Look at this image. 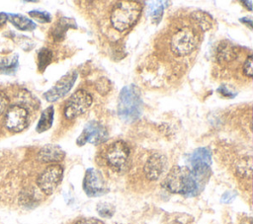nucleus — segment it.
I'll list each match as a JSON object with an SVG mask.
<instances>
[{
  "mask_svg": "<svg viewBox=\"0 0 253 224\" xmlns=\"http://www.w3.org/2000/svg\"><path fill=\"white\" fill-rule=\"evenodd\" d=\"M162 185L168 191L188 197L197 195L204 186L185 166H174L167 174Z\"/></svg>",
  "mask_w": 253,
  "mask_h": 224,
  "instance_id": "f257e3e1",
  "label": "nucleus"
},
{
  "mask_svg": "<svg viewBox=\"0 0 253 224\" xmlns=\"http://www.w3.org/2000/svg\"><path fill=\"white\" fill-rule=\"evenodd\" d=\"M166 2L164 1H153L149 5V15L152 18V20L156 23H158L163 15L164 7Z\"/></svg>",
  "mask_w": 253,
  "mask_h": 224,
  "instance_id": "4be33fe9",
  "label": "nucleus"
},
{
  "mask_svg": "<svg viewBox=\"0 0 253 224\" xmlns=\"http://www.w3.org/2000/svg\"><path fill=\"white\" fill-rule=\"evenodd\" d=\"M242 3L244 4V6H246V7H247V9H248L249 11H251V10H252V6H251L252 2H251V1H242Z\"/></svg>",
  "mask_w": 253,
  "mask_h": 224,
  "instance_id": "f704fd0d",
  "label": "nucleus"
},
{
  "mask_svg": "<svg viewBox=\"0 0 253 224\" xmlns=\"http://www.w3.org/2000/svg\"><path fill=\"white\" fill-rule=\"evenodd\" d=\"M77 79L76 71H69L64 76H62L53 87H51L48 91L43 94V98L47 102H55L58 99L65 96L73 87L75 81Z\"/></svg>",
  "mask_w": 253,
  "mask_h": 224,
  "instance_id": "f8f14e48",
  "label": "nucleus"
},
{
  "mask_svg": "<svg viewBox=\"0 0 253 224\" xmlns=\"http://www.w3.org/2000/svg\"><path fill=\"white\" fill-rule=\"evenodd\" d=\"M239 21L245 25H247L249 27V29H252V20L250 18H247V17H243V18H240Z\"/></svg>",
  "mask_w": 253,
  "mask_h": 224,
  "instance_id": "2f4dec72",
  "label": "nucleus"
},
{
  "mask_svg": "<svg viewBox=\"0 0 253 224\" xmlns=\"http://www.w3.org/2000/svg\"><path fill=\"white\" fill-rule=\"evenodd\" d=\"M142 112V100L139 89L133 85L125 86L119 96L118 113L126 122L136 120Z\"/></svg>",
  "mask_w": 253,
  "mask_h": 224,
  "instance_id": "7ed1b4c3",
  "label": "nucleus"
},
{
  "mask_svg": "<svg viewBox=\"0 0 253 224\" xmlns=\"http://www.w3.org/2000/svg\"><path fill=\"white\" fill-rule=\"evenodd\" d=\"M83 189L85 193L91 197L100 196L109 191V187L102 174L94 168L86 170L83 180Z\"/></svg>",
  "mask_w": 253,
  "mask_h": 224,
  "instance_id": "1a4fd4ad",
  "label": "nucleus"
},
{
  "mask_svg": "<svg viewBox=\"0 0 253 224\" xmlns=\"http://www.w3.org/2000/svg\"><path fill=\"white\" fill-rule=\"evenodd\" d=\"M18 54L0 57V73L11 75L14 74L19 66Z\"/></svg>",
  "mask_w": 253,
  "mask_h": 224,
  "instance_id": "a211bd4d",
  "label": "nucleus"
},
{
  "mask_svg": "<svg viewBox=\"0 0 253 224\" xmlns=\"http://www.w3.org/2000/svg\"><path fill=\"white\" fill-rule=\"evenodd\" d=\"M92 96L83 89L75 91L66 101L64 106V116L67 119H74L83 114L92 105Z\"/></svg>",
  "mask_w": 253,
  "mask_h": 224,
  "instance_id": "0eeeda50",
  "label": "nucleus"
},
{
  "mask_svg": "<svg viewBox=\"0 0 253 224\" xmlns=\"http://www.w3.org/2000/svg\"><path fill=\"white\" fill-rule=\"evenodd\" d=\"M237 172L241 177H251V172H252V165H251V158L244 159L242 160L238 167H237Z\"/></svg>",
  "mask_w": 253,
  "mask_h": 224,
  "instance_id": "b1692460",
  "label": "nucleus"
},
{
  "mask_svg": "<svg viewBox=\"0 0 253 224\" xmlns=\"http://www.w3.org/2000/svg\"><path fill=\"white\" fill-rule=\"evenodd\" d=\"M108 137L109 134L106 127L100 122L92 120L85 125L82 133L76 140V144L78 146H83L84 144L89 142L98 145L105 142Z\"/></svg>",
  "mask_w": 253,
  "mask_h": 224,
  "instance_id": "9d476101",
  "label": "nucleus"
},
{
  "mask_svg": "<svg viewBox=\"0 0 253 224\" xmlns=\"http://www.w3.org/2000/svg\"><path fill=\"white\" fill-rule=\"evenodd\" d=\"M7 19H8V16H7V14H5V13H0V27H2V26H4L5 25V23H6V21H7Z\"/></svg>",
  "mask_w": 253,
  "mask_h": 224,
  "instance_id": "473e14b6",
  "label": "nucleus"
},
{
  "mask_svg": "<svg viewBox=\"0 0 253 224\" xmlns=\"http://www.w3.org/2000/svg\"><path fill=\"white\" fill-rule=\"evenodd\" d=\"M240 224H252V219L250 217H245L244 219H242Z\"/></svg>",
  "mask_w": 253,
  "mask_h": 224,
  "instance_id": "72a5a7b5",
  "label": "nucleus"
},
{
  "mask_svg": "<svg viewBox=\"0 0 253 224\" xmlns=\"http://www.w3.org/2000/svg\"><path fill=\"white\" fill-rule=\"evenodd\" d=\"M10 22L21 31H33L36 29L37 25L31 19L27 18L26 16L19 15V14H10L7 15Z\"/></svg>",
  "mask_w": 253,
  "mask_h": 224,
  "instance_id": "f3484780",
  "label": "nucleus"
},
{
  "mask_svg": "<svg viewBox=\"0 0 253 224\" xmlns=\"http://www.w3.org/2000/svg\"><path fill=\"white\" fill-rule=\"evenodd\" d=\"M65 152L58 145L47 144L41 148L38 153V159L42 163H57L63 160Z\"/></svg>",
  "mask_w": 253,
  "mask_h": 224,
  "instance_id": "4468645a",
  "label": "nucleus"
},
{
  "mask_svg": "<svg viewBox=\"0 0 253 224\" xmlns=\"http://www.w3.org/2000/svg\"><path fill=\"white\" fill-rule=\"evenodd\" d=\"M53 114H54V109L52 106L47 107L41 114V117L38 121L36 130L41 133V132H44L47 129H49L52 125V121H53Z\"/></svg>",
  "mask_w": 253,
  "mask_h": 224,
  "instance_id": "6ab92c4d",
  "label": "nucleus"
},
{
  "mask_svg": "<svg viewBox=\"0 0 253 224\" xmlns=\"http://www.w3.org/2000/svg\"><path fill=\"white\" fill-rule=\"evenodd\" d=\"M96 89L101 95H106L111 89V82L106 77H101L96 83Z\"/></svg>",
  "mask_w": 253,
  "mask_h": 224,
  "instance_id": "a878e982",
  "label": "nucleus"
},
{
  "mask_svg": "<svg viewBox=\"0 0 253 224\" xmlns=\"http://www.w3.org/2000/svg\"><path fill=\"white\" fill-rule=\"evenodd\" d=\"M69 29H77V24L74 19L68 17L60 18L51 29V37L54 40H62L65 37L66 32Z\"/></svg>",
  "mask_w": 253,
  "mask_h": 224,
  "instance_id": "2eb2a0df",
  "label": "nucleus"
},
{
  "mask_svg": "<svg viewBox=\"0 0 253 224\" xmlns=\"http://www.w3.org/2000/svg\"><path fill=\"white\" fill-rule=\"evenodd\" d=\"M29 15L33 19H35V20H37V21H39L41 23H48V22L51 21V15L48 12H46V11L33 10V11L29 12Z\"/></svg>",
  "mask_w": 253,
  "mask_h": 224,
  "instance_id": "393cba45",
  "label": "nucleus"
},
{
  "mask_svg": "<svg viewBox=\"0 0 253 224\" xmlns=\"http://www.w3.org/2000/svg\"><path fill=\"white\" fill-rule=\"evenodd\" d=\"M9 106V98L8 96L3 92L0 91V114L3 113Z\"/></svg>",
  "mask_w": 253,
  "mask_h": 224,
  "instance_id": "cd10ccee",
  "label": "nucleus"
},
{
  "mask_svg": "<svg viewBox=\"0 0 253 224\" xmlns=\"http://www.w3.org/2000/svg\"><path fill=\"white\" fill-rule=\"evenodd\" d=\"M252 60H253V57L252 55H248L247 58L245 59V62L243 64V74L245 76H247L248 78H251L252 77Z\"/></svg>",
  "mask_w": 253,
  "mask_h": 224,
  "instance_id": "bb28decb",
  "label": "nucleus"
},
{
  "mask_svg": "<svg viewBox=\"0 0 253 224\" xmlns=\"http://www.w3.org/2000/svg\"><path fill=\"white\" fill-rule=\"evenodd\" d=\"M97 212L104 218H111L115 213V207L108 202H100L97 204Z\"/></svg>",
  "mask_w": 253,
  "mask_h": 224,
  "instance_id": "5701e85b",
  "label": "nucleus"
},
{
  "mask_svg": "<svg viewBox=\"0 0 253 224\" xmlns=\"http://www.w3.org/2000/svg\"><path fill=\"white\" fill-rule=\"evenodd\" d=\"M74 224H104V222L94 217H84L78 219Z\"/></svg>",
  "mask_w": 253,
  "mask_h": 224,
  "instance_id": "c85d7f7f",
  "label": "nucleus"
},
{
  "mask_svg": "<svg viewBox=\"0 0 253 224\" xmlns=\"http://www.w3.org/2000/svg\"><path fill=\"white\" fill-rule=\"evenodd\" d=\"M192 18L194 20V22L197 24V26L203 30V31H207L211 27V22L212 19L211 17L206 13V12H202V11H197V12H193L192 14Z\"/></svg>",
  "mask_w": 253,
  "mask_h": 224,
  "instance_id": "aec40b11",
  "label": "nucleus"
},
{
  "mask_svg": "<svg viewBox=\"0 0 253 224\" xmlns=\"http://www.w3.org/2000/svg\"><path fill=\"white\" fill-rule=\"evenodd\" d=\"M63 177V167L59 164H51L47 166L39 176L37 180L38 187L44 194H51Z\"/></svg>",
  "mask_w": 253,
  "mask_h": 224,
  "instance_id": "6e6552de",
  "label": "nucleus"
},
{
  "mask_svg": "<svg viewBox=\"0 0 253 224\" xmlns=\"http://www.w3.org/2000/svg\"><path fill=\"white\" fill-rule=\"evenodd\" d=\"M217 92L223 96V97H226V98H234L236 96V93H232L230 90L227 89V87L225 85H221L219 86V88L217 89Z\"/></svg>",
  "mask_w": 253,
  "mask_h": 224,
  "instance_id": "7c9ffc66",
  "label": "nucleus"
},
{
  "mask_svg": "<svg viewBox=\"0 0 253 224\" xmlns=\"http://www.w3.org/2000/svg\"><path fill=\"white\" fill-rule=\"evenodd\" d=\"M130 150L128 145L123 140L113 142L105 154V159L108 166L115 172H123L126 170L129 162Z\"/></svg>",
  "mask_w": 253,
  "mask_h": 224,
  "instance_id": "423d86ee",
  "label": "nucleus"
},
{
  "mask_svg": "<svg viewBox=\"0 0 253 224\" xmlns=\"http://www.w3.org/2000/svg\"><path fill=\"white\" fill-rule=\"evenodd\" d=\"M167 166V159L163 154L154 153L146 160L143 172L149 181H156L163 174Z\"/></svg>",
  "mask_w": 253,
  "mask_h": 224,
  "instance_id": "ddd939ff",
  "label": "nucleus"
},
{
  "mask_svg": "<svg viewBox=\"0 0 253 224\" xmlns=\"http://www.w3.org/2000/svg\"><path fill=\"white\" fill-rule=\"evenodd\" d=\"M237 56V49L231 43L225 41L218 45L216 58L219 63H228L233 61Z\"/></svg>",
  "mask_w": 253,
  "mask_h": 224,
  "instance_id": "dca6fc26",
  "label": "nucleus"
},
{
  "mask_svg": "<svg viewBox=\"0 0 253 224\" xmlns=\"http://www.w3.org/2000/svg\"><path fill=\"white\" fill-rule=\"evenodd\" d=\"M236 192L233 191V190H228V191H225L222 196H221V202L223 203H229L231 202L235 197H236Z\"/></svg>",
  "mask_w": 253,
  "mask_h": 224,
  "instance_id": "c756f323",
  "label": "nucleus"
},
{
  "mask_svg": "<svg viewBox=\"0 0 253 224\" xmlns=\"http://www.w3.org/2000/svg\"><path fill=\"white\" fill-rule=\"evenodd\" d=\"M200 43V34L190 26L176 28L170 37V49L176 56H186L193 52Z\"/></svg>",
  "mask_w": 253,
  "mask_h": 224,
  "instance_id": "20e7f679",
  "label": "nucleus"
},
{
  "mask_svg": "<svg viewBox=\"0 0 253 224\" xmlns=\"http://www.w3.org/2000/svg\"><path fill=\"white\" fill-rule=\"evenodd\" d=\"M4 123L10 131L20 132L29 124V112L26 108L14 105L7 109Z\"/></svg>",
  "mask_w": 253,
  "mask_h": 224,
  "instance_id": "9b49d317",
  "label": "nucleus"
},
{
  "mask_svg": "<svg viewBox=\"0 0 253 224\" xmlns=\"http://www.w3.org/2000/svg\"><path fill=\"white\" fill-rule=\"evenodd\" d=\"M189 169L196 179L203 184L209 177L211 165V153L206 147L195 149L188 158Z\"/></svg>",
  "mask_w": 253,
  "mask_h": 224,
  "instance_id": "39448f33",
  "label": "nucleus"
},
{
  "mask_svg": "<svg viewBox=\"0 0 253 224\" xmlns=\"http://www.w3.org/2000/svg\"><path fill=\"white\" fill-rule=\"evenodd\" d=\"M142 12L141 2L120 1L112 8L110 22L118 32H125L130 29L139 19Z\"/></svg>",
  "mask_w": 253,
  "mask_h": 224,
  "instance_id": "f03ea898",
  "label": "nucleus"
},
{
  "mask_svg": "<svg viewBox=\"0 0 253 224\" xmlns=\"http://www.w3.org/2000/svg\"><path fill=\"white\" fill-rule=\"evenodd\" d=\"M52 52L43 47L42 48L39 53H38V67H39V70L41 72L44 71V69L47 67V65H49V63L51 62L52 60Z\"/></svg>",
  "mask_w": 253,
  "mask_h": 224,
  "instance_id": "412c9836",
  "label": "nucleus"
}]
</instances>
